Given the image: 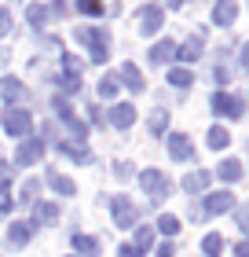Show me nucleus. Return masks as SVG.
Returning <instances> with one entry per match:
<instances>
[{
    "instance_id": "nucleus-16",
    "label": "nucleus",
    "mask_w": 249,
    "mask_h": 257,
    "mask_svg": "<svg viewBox=\"0 0 249 257\" xmlns=\"http://www.w3.org/2000/svg\"><path fill=\"white\" fill-rule=\"evenodd\" d=\"M70 246H74L77 257H96V253H99V239H96V235H77V231H74Z\"/></svg>"
},
{
    "instance_id": "nucleus-17",
    "label": "nucleus",
    "mask_w": 249,
    "mask_h": 257,
    "mask_svg": "<svg viewBox=\"0 0 249 257\" xmlns=\"http://www.w3.org/2000/svg\"><path fill=\"white\" fill-rule=\"evenodd\" d=\"M201 37H205V30H198L194 37H191V41L183 44V48H176V55H180L183 63H194L198 55H201V48H205V41H201Z\"/></svg>"
},
{
    "instance_id": "nucleus-28",
    "label": "nucleus",
    "mask_w": 249,
    "mask_h": 257,
    "mask_svg": "<svg viewBox=\"0 0 249 257\" xmlns=\"http://www.w3.org/2000/svg\"><path fill=\"white\" fill-rule=\"evenodd\" d=\"M201 250H205V257H216L223 250V235H216V231H209L205 239H201Z\"/></svg>"
},
{
    "instance_id": "nucleus-9",
    "label": "nucleus",
    "mask_w": 249,
    "mask_h": 257,
    "mask_svg": "<svg viewBox=\"0 0 249 257\" xmlns=\"http://www.w3.org/2000/svg\"><path fill=\"white\" fill-rule=\"evenodd\" d=\"M41 155H44V144H41V140H22V144H19V155H15V166L30 169V166H37V162H41Z\"/></svg>"
},
{
    "instance_id": "nucleus-21",
    "label": "nucleus",
    "mask_w": 249,
    "mask_h": 257,
    "mask_svg": "<svg viewBox=\"0 0 249 257\" xmlns=\"http://www.w3.org/2000/svg\"><path fill=\"white\" fill-rule=\"evenodd\" d=\"M216 177H220L223 184H234V180L242 177V162H238V158H223L220 169H216Z\"/></svg>"
},
{
    "instance_id": "nucleus-6",
    "label": "nucleus",
    "mask_w": 249,
    "mask_h": 257,
    "mask_svg": "<svg viewBox=\"0 0 249 257\" xmlns=\"http://www.w3.org/2000/svg\"><path fill=\"white\" fill-rule=\"evenodd\" d=\"M212 114H220V118H242L245 103L238 96H231V92H216L212 96Z\"/></svg>"
},
{
    "instance_id": "nucleus-20",
    "label": "nucleus",
    "mask_w": 249,
    "mask_h": 257,
    "mask_svg": "<svg viewBox=\"0 0 249 257\" xmlns=\"http://www.w3.org/2000/svg\"><path fill=\"white\" fill-rule=\"evenodd\" d=\"M165 81H169L172 88H187V85H194V70L191 66H172Z\"/></svg>"
},
{
    "instance_id": "nucleus-35",
    "label": "nucleus",
    "mask_w": 249,
    "mask_h": 257,
    "mask_svg": "<svg viewBox=\"0 0 249 257\" xmlns=\"http://www.w3.org/2000/svg\"><path fill=\"white\" fill-rule=\"evenodd\" d=\"M48 15H52V19H66V15H70V0H52Z\"/></svg>"
},
{
    "instance_id": "nucleus-39",
    "label": "nucleus",
    "mask_w": 249,
    "mask_h": 257,
    "mask_svg": "<svg viewBox=\"0 0 249 257\" xmlns=\"http://www.w3.org/2000/svg\"><path fill=\"white\" fill-rule=\"evenodd\" d=\"M234 220H238V228H242L245 235H249V206H242L238 213H234Z\"/></svg>"
},
{
    "instance_id": "nucleus-19",
    "label": "nucleus",
    "mask_w": 249,
    "mask_h": 257,
    "mask_svg": "<svg viewBox=\"0 0 249 257\" xmlns=\"http://www.w3.org/2000/svg\"><path fill=\"white\" fill-rule=\"evenodd\" d=\"M169 59H176V44L165 37V41H158V44L150 48V63H154V66H161V63H169Z\"/></svg>"
},
{
    "instance_id": "nucleus-8",
    "label": "nucleus",
    "mask_w": 249,
    "mask_h": 257,
    "mask_svg": "<svg viewBox=\"0 0 249 257\" xmlns=\"http://www.w3.org/2000/svg\"><path fill=\"white\" fill-rule=\"evenodd\" d=\"M169 155L176 162H191L194 158V140L187 133H169Z\"/></svg>"
},
{
    "instance_id": "nucleus-15",
    "label": "nucleus",
    "mask_w": 249,
    "mask_h": 257,
    "mask_svg": "<svg viewBox=\"0 0 249 257\" xmlns=\"http://www.w3.org/2000/svg\"><path fill=\"white\" fill-rule=\"evenodd\" d=\"M132 121H136V107H132V103H114V107H110V125L128 128Z\"/></svg>"
},
{
    "instance_id": "nucleus-41",
    "label": "nucleus",
    "mask_w": 249,
    "mask_h": 257,
    "mask_svg": "<svg viewBox=\"0 0 249 257\" xmlns=\"http://www.w3.org/2000/svg\"><path fill=\"white\" fill-rule=\"evenodd\" d=\"M88 114H92V121H96V125H103V121H106V114H103V110L96 107V103H92V107H88Z\"/></svg>"
},
{
    "instance_id": "nucleus-1",
    "label": "nucleus",
    "mask_w": 249,
    "mask_h": 257,
    "mask_svg": "<svg viewBox=\"0 0 249 257\" xmlns=\"http://www.w3.org/2000/svg\"><path fill=\"white\" fill-rule=\"evenodd\" d=\"M74 37H77V44H85V48L92 52V63H99V66H103L106 59H110V33H106V30L81 26Z\"/></svg>"
},
{
    "instance_id": "nucleus-2",
    "label": "nucleus",
    "mask_w": 249,
    "mask_h": 257,
    "mask_svg": "<svg viewBox=\"0 0 249 257\" xmlns=\"http://www.w3.org/2000/svg\"><path fill=\"white\" fill-rule=\"evenodd\" d=\"M0 125H4V133L8 136H30V128H33V118H30V110L26 107H8L4 114H0Z\"/></svg>"
},
{
    "instance_id": "nucleus-14",
    "label": "nucleus",
    "mask_w": 249,
    "mask_h": 257,
    "mask_svg": "<svg viewBox=\"0 0 249 257\" xmlns=\"http://www.w3.org/2000/svg\"><path fill=\"white\" fill-rule=\"evenodd\" d=\"M30 235H33L30 220H15V224L8 228V242H11V250H22V246L30 242Z\"/></svg>"
},
{
    "instance_id": "nucleus-38",
    "label": "nucleus",
    "mask_w": 249,
    "mask_h": 257,
    "mask_svg": "<svg viewBox=\"0 0 249 257\" xmlns=\"http://www.w3.org/2000/svg\"><path fill=\"white\" fill-rule=\"evenodd\" d=\"M8 33H11V11L0 8V37H8Z\"/></svg>"
},
{
    "instance_id": "nucleus-4",
    "label": "nucleus",
    "mask_w": 249,
    "mask_h": 257,
    "mask_svg": "<svg viewBox=\"0 0 249 257\" xmlns=\"http://www.w3.org/2000/svg\"><path fill=\"white\" fill-rule=\"evenodd\" d=\"M110 213H114L117 228H136V220H139V209H136V202L128 195H114L110 198Z\"/></svg>"
},
{
    "instance_id": "nucleus-25",
    "label": "nucleus",
    "mask_w": 249,
    "mask_h": 257,
    "mask_svg": "<svg viewBox=\"0 0 249 257\" xmlns=\"http://www.w3.org/2000/svg\"><path fill=\"white\" fill-rule=\"evenodd\" d=\"M165 125H169V110H150V118H147V128H150V136H161L165 133Z\"/></svg>"
},
{
    "instance_id": "nucleus-32",
    "label": "nucleus",
    "mask_w": 249,
    "mask_h": 257,
    "mask_svg": "<svg viewBox=\"0 0 249 257\" xmlns=\"http://www.w3.org/2000/svg\"><path fill=\"white\" fill-rule=\"evenodd\" d=\"M158 231H161V235H176V231H180V220L169 217V213H161L158 217Z\"/></svg>"
},
{
    "instance_id": "nucleus-24",
    "label": "nucleus",
    "mask_w": 249,
    "mask_h": 257,
    "mask_svg": "<svg viewBox=\"0 0 249 257\" xmlns=\"http://www.w3.org/2000/svg\"><path fill=\"white\" fill-rule=\"evenodd\" d=\"M26 19H30L33 30H44L48 26V8L44 4H26Z\"/></svg>"
},
{
    "instance_id": "nucleus-12",
    "label": "nucleus",
    "mask_w": 249,
    "mask_h": 257,
    "mask_svg": "<svg viewBox=\"0 0 249 257\" xmlns=\"http://www.w3.org/2000/svg\"><path fill=\"white\" fill-rule=\"evenodd\" d=\"M0 96H4L11 107H15V103H22L30 92H26V85H22L19 77H0Z\"/></svg>"
},
{
    "instance_id": "nucleus-22",
    "label": "nucleus",
    "mask_w": 249,
    "mask_h": 257,
    "mask_svg": "<svg viewBox=\"0 0 249 257\" xmlns=\"http://www.w3.org/2000/svg\"><path fill=\"white\" fill-rule=\"evenodd\" d=\"M63 151H66L70 162H77V166H92V151L85 144H63Z\"/></svg>"
},
{
    "instance_id": "nucleus-47",
    "label": "nucleus",
    "mask_w": 249,
    "mask_h": 257,
    "mask_svg": "<svg viewBox=\"0 0 249 257\" xmlns=\"http://www.w3.org/2000/svg\"><path fill=\"white\" fill-rule=\"evenodd\" d=\"M70 257H77V253H70Z\"/></svg>"
},
{
    "instance_id": "nucleus-10",
    "label": "nucleus",
    "mask_w": 249,
    "mask_h": 257,
    "mask_svg": "<svg viewBox=\"0 0 249 257\" xmlns=\"http://www.w3.org/2000/svg\"><path fill=\"white\" fill-rule=\"evenodd\" d=\"M201 209H205V217H212V213H231V209H234V195L231 191H212V195H205Z\"/></svg>"
},
{
    "instance_id": "nucleus-44",
    "label": "nucleus",
    "mask_w": 249,
    "mask_h": 257,
    "mask_svg": "<svg viewBox=\"0 0 249 257\" xmlns=\"http://www.w3.org/2000/svg\"><path fill=\"white\" fill-rule=\"evenodd\" d=\"M234 257H249V239H245V242H238V246H234Z\"/></svg>"
},
{
    "instance_id": "nucleus-26",
    "label": "nucleus",
    "mask_w": 249,
    "mask_h": 257,
    "mask_svg": "<svg viewBox=\"0 0 249 257\" xmlns=\"http://www.w3.org/2000/svg\"><path fill=\"white\" fill-rule=\"evenodd\" d=\"M227 144H231V133H227L223 125H212V128H209V147H212V151H223Z\"/></svg>"
},
{
    "instance_id": "nucleus-37",
    "label": "nucleus",
    "mask_w": 249,
    "mask_h": 257,
    "mask_svg": "<svg viewBox=\"0 0 249 257\" xmlns=\"http://www.w3.org/2000/svg\"><path fill=\"white\" fill-rule=\"evenodd\" d=\"M114 173H117L121 180H128V177H132L136 169H132V162H125V158H121V162H114Z\"/></svg>"
},
{
    "instance_id": "nucleus-11",
    "label": "nucleus",
    "mask_w": 249,
    "mask_h": 257,
    "mask_svg": "<svg viewBox=\"0 0 249 257\" xmlns=\"http://www.w3.org/2000/svg\"><path fill=\"white\" fill-rule=\"evenodd\" d=\"M121 85L128 88V92H143L147 88V81H143V74L136 70V63H125V66H117V74H114Z\"/></svg>"
},
{
    "instance_id": "nucleus-42",
    "label": "nucleus",
    "mask_w": 249,
    "mask_h": 257,
    "mask_svg": "<svg viewBox=\"0 0 249 257\" xmlns=\"http://www.w3.org/2000/svg\"><path fill=\"white\" fill-rule=\"evenodd\" d=\"M121 257H143V253H139L132 242H125V246H121Z\"/></svg>"
},
{
    "instance_id": "nucleus-3",
    "label": "nucleus",
    "mask_w": 249,
    "mask_h": 257,
    "mask_svg": "<svg viewBox=\"0 0 249 257\" xmlns=\"http://www.w3.org/2000/svg\"><path fill=\"white\" fill-rule=\"evenodd\" d=\"M139 188H143L154 202H161V198H169V191H172V180L165 177L161 169H143L139 173Z\"/></svg>"
},
{
    "instance_id": "nucleus-45",
    "label": "nucleus",
    "mask_w": 249,
    "mask_h": 257,
    "mask_svg": "<svg viewBox=\"0 0 249 257\" xmlns=\"http://www.w3.org/2000/svg\"><path fill=\"white\" fill-rule=\"evenodd\" d=\"M242 66H249V41L242 44Z\"/></svg>"
},
{
    "instance_id": "nucleus-31",
    "label": "nucleus",
    "mask_w": 249,
    "mask_h": 257,
    "mask_svg": "<svg viewBox=\"0 0 249 257\" xmlns=\"http://www.w3.org/2000/svg\"><path fill=\"white\" fill-rule=\"evenodd\" d=\"M70 8H77L81 15H103V0H77V4H70Z\"/></svg>"
},
{
    "instance_id": "nucleus-27",
    "label": "nucleus",
    "mask_w": 249,
    "mask_h": 257,
    "mask_svg": "<svg viewBox=\"0 0 249 257\" xmlns=\"http://www.w3.org/2000/svg\"><path fill=\"white\" fill-rule=\"evenodd\" d=\"M37 195H41V180H26V184H22V191H19V206H33V202H37Z\"/></svg>"
},
{
    "instance_id": "nucleus-33",
    "label": "nucleus",
    "mask_w": 249,
    "mask_h": 257,
    "mask_svg": "<svg viewBox=\"0 0 249 257\" xmlns=\"http://www.w3.org/2000/svg\"><path fill=\"white\" fill-rule=\"evenodd\" d=\"M150 242H154V231H150V228H136V250H139V253L150 250Z\"/></svg>"
},
{
    "instance_id": "nucleus-5",
    "label": "nucleus",
    "mask_w": 249,
    "mask_h": 257,
    "mask_svg": "<svg viewBox=\"0 0 249 257\" xmlns=\"http://www.w3.org/2000/svg\"><path fill=\"white\" fill-rule=\"evenodd\" d=\"M165 22V8L161 4H143L139 8V37H154Z\"/></svg>"
},
{
    "instance_id": "nucleus-46",
    "label": "nucleus",
    "mask_w": 249,
    "mask_h": 257,
    "mask_svg": "<svg viewBox=\"0 0 249 257\" xmlns=\"http://www.w3.org/2000/svg\"><path fill=\"white\" fill-rule=\"evenodd\" d=\"M165 4H169V8H180V4H183V0H165Z\"/></svg>"
},
{
    "instance_id": "nucleus-13",
    "label": "nucleus",
    "mask_w": 249,
    "mask_h": 257,
    "mask_svg": "<svg viewBox=\"0 0 249 257\" xmlns=\"http://www.w3.org/2000/svg\"><path fill=\"white\" fill-rule=\"evenodd\" d=\"M234 19H238V4H234V0H216V8H212V22H216V26H231Z\"/></svg>"
},
{
    "instance_id": "nucleus-40",
    "label": "nucleus",
    "mask_w": 249,
    "mask_h": 257,
    "mask_svg": "<svg viewBox=\"0 0 249 257\" xmlns=\"http://www.w3.org/2000/svg\"><path fill=\"white\" fill-rule=\"evenodd\" d=\"M11 169H15V166H11V162H4V158H0V184H8V177H11Z\"/></svg>"
},
{
    "instance_id": "nucleus-36",
    "label": "nucleus",
    "mask_w": 249,
    "mask_h": 257,
    "mask_svg": "<svg viewBox=\"0 0 249 257\" xmlns=\"http://www.w3.org/2000/svg\"><path fill=\"white\" fill-rule=\"evenodd\" d=\"M11 206H15V202H11V188H8V184H0V217L11 213Z\"/></svg>"
},
{
    "instance_id": "nucleus-34",
    "label": "nucleus",
    "mask_w": 249,
    "mask_h": 257,
    "mask_svg": "<svg viewBox=\"0 0 249 257\" xmlns=\"http://www.w3.org/2000/svg\"><path fill=\"white\" fill-rule=\"evenodd\" d=\"M231 77H234V70L231 66H216V70H212V81H216V85H231Z\"/></svg>"
},
{
    "instance_id": "nucleus-7",
    "label": "nucleus",
    "mask_w": 249,
    "mask_h": 257,
    "mask_svg": "<svg viewBox=\"0 0 249 257\" xmlns=\"http://www.w3.org/2000/svg\"><path fill=\"white\" fill-rule=\"evenodd\" d=\"M59 217H63V209H59L55 202H33V220H30V228H55Z\"/></svg>"
},
{
    "instance_id": "nucleus-30",
    "label": "nucleus",
    "mask_w": 249,
    "mask_h": 257,
    "mask_svg": "<svg viewBox=\"0 0 249 257\" xmlns=\"http://www.w3.org/2000/svg\"><path fill=\"white\" fill-rule=\"evenodd\" d=\"M99 96H103V99H114V96H117V77H114V74H103V81H99Z\"/></svg>"
},
{
    "instance_id": "nucleus-29",
    "label": "nucleus",
    "mask_w": 249,
    "mask_h": 257,
    "mask_svg": "<svg viewBox=\"0 0 249 257\" xmlns=\"http://www.w3.org/2000/svg\"><path fill=\"white\" fill-rule=\"evenodd\" d=\"M63 70H66L70 77H81V70H85L81 55H74V52H63Z\"/></svg>"
},
{
    "instance_id": "nucleus-18",
    "label": "nucleus",
    "mask_w": 249,
    "mask_h": 257,
    "mask_svg": "<svg viewBox=\"0 0 249 257\" xmlns=\"http://www.w3.org/2000/svg\"><path fill=\"white\" fill-rule=\"evenodd\" d=\"M205 188H209V173L205 169H194V173H187V177H183V191L187 195H201Z\"/></svg>"
},
{
    "instance_id": "nucleus-43",
    "label": "nucleus",
    "mask_w": 249,
    "mask_h": 257,
    "mask_svg": "<svg viewBox=\"0 0 249 257\" xmlns=\"http://www.w3.org/2000/svg\"><path fill=\"white\" fill-rule=\"evenodd\" d=\"M172 250H176L172 242H161V246H158V257H172Z\"/></svg>"
},
{
    "instance_id": "nucleus-23",
    "label": "nucleus",
    "mask_w": 249,
    "mask_h": 257,
    "mask_svg": "<svg viewBox=\"0 0 249 257\" xmlns=\"http://www.w3.org/2000/svg\"><path fill=\"white\" fill-rule=\"evenodd\" d=\"M48 184H52V191H59V195H74L77 191V184L70 177H63V173H55V169H48Z\"/></svg>"
}]
</instances>
